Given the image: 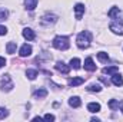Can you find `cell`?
<instances>
[{
	"instance_id": "6da1fadb",
	"label": "cell",
	"mask_w": 123,
	"mask_h": 122,
	"mask_svg": "<svg viewBox=\"0 0 123 122\" xmlns=\"http://www.w3.org/2000/svg\"><path fill=\"white\" fill-rule=\"evenodd\" d=\"M76 40H77V46L80 49H87L90 46V42H92V33L89 30L80 32Z\"/></svg>"
},
{
	"instance_id": "7a4b0ae2",
	"label": "cell",
	"mask_w": 123,
	"mask_h": 122,
	"mask_svg": "<svg viewBox=\"0 0 123 122\" xmlns=\"http://www.w3.org/2000/svg\"><path fill=\"white\" fill-rule=\"evenodd\" d=\"M53 46L59 50H67L70 43H69V37L67 36H56L53 39Z\"/></svg>"
},
{
	"instance_id": "3957f363",
	"label": "cell",
	"mask_w": 123,
	"mask_h": 122,
	"mask_svg": "<svg viewBox=\"0 0 123 122\" xmlns=\"http://www.w3.org/2000/svg\"><path fill=\"white\" fill-rule=\"evenodd\" d=\"M13 81H12V78L9 76V75H3V78L0 79V89L4 92H10L13 89Z\"/></svg>"
},
{
	"instance_id": "277c9868",
	"label": "cell",
	"mask_w": 123,
	"mask_h": 122,
	"mask_svg": "<svg viewBox=\"0 0 123 122\" xmlns=\"http://www.w3.org/2000/svg\"><path fill=\"white\" fill-rule=\"evenodd\" d=\"M110 30L116 34H123V20L116 17V20H113L110 23Z\"/></svg>"
},
{
	"instance_id": "5b68a950",
	"label": "cell",
	"mask_w": 123,
	"mask_h": 122,
	"mask_svg": "<svg viewBox=\"0 0 123 122\" xmlns=\"http://www.w3.org/2000/svg\"><path fill=\"white\" fill-rule=\"evenodd\" d=\"M56 22H57V16L53 14V13H46L42 17V23L43 25H50V23H56Z\"/></svg>"
},
{
	"instance_id": "8992f818",
	"label": "cell",
	"mask_w": 123,
	"mask_h": 122,
	"mask_svg": "<svg viewBox=\"0 0 123 122\" xmlns=\"http://www.w3.org/2000/svg\"><path fill=\"white\" fill-rule=\"evenodd\" d=\"M19 55H20L22 58L30 56V55H31V46H30V45H27V43H25V45L20 47V52H19Z\"/></svg>"
},
{
	"instance_id": "52a82bcc",
	"label": "cell",
	"mask_w": 123,
	"mask_h": 122,
	"mask_svg": "<svg viewBox=\"0 0 123 122\" xmlns=\"http://www.w3.org/2000/svg\"><path fill=\"white\" fill-rule=\"evenodd\" d=\"M56 70H59L63 75H67V73L70 72V66L64 65L63 62H57V63H56Z\"/></svg>"
},
{
	"instance_id": "ba28073f",
	"label": "cell",
	"mask_w": 123,
	"mask_h": 122,
	"mask_svg": "<svg viewBox=\"0 0 123 122\" xmlns=\"http://www.w3.org/2000/svg\"><path fill=\"white\" fill-rule=\"evenodd\" d=\"M74 12H76V19H82V16H83V13H85V4H82V3H77L76 6H74Z\"/></svg>"
},
{
	"instance_id": "9c48e42d",
	"label": "cell",
	"mask_w": 123,
	"mask_h": 122,
	"mask_svg": "<svg viewBox=\"0 0 123 122\" xmlns=\"http://www.w3.org/2000/svg\"><path fill=\"white\" fill-rule=\"evenodd\" d=\"M112 83L115 85V86H122L123 85V78L122 75L117 72V73H115L113 76H112Z\"/></svg>"
},
{
	"instance_id": "30bf717a",
	"label": "cell",
	"mask_w": 123,
	"mask_h": 122,
	"mask_svg": "<svg viewBox=\"0 0 123 122\" xmlns=\"http://www.w3.org/2000/svg\"><path fill=\"white\" fill-rule=\"evenodd\" d=\"M85 69L89 70V72H94L96 70V65H94V62H93L92 58H87L85 61Z\"/></svg>"
},
{
	"instance_id": "8fae6325",
	"label": "cell",
	"mask_w": 123,
	"mask_h": 122,
	"mask_svg": "<svg viewBox=\"0 0 123 122\" xmlns=\"http://www.w3.org/2000/svg\"><path fill=\"white\" fill-rule=\"evenodd\" d=\"M69 105H70L72 108H79V106L82 105V101H80L79 96H72V98L69 99Z\"/></svg>"
},
{
	"instance_id": "7c38bea8",
	"label": "cell",
	"mask_w": 123,
	"mask_h": 122,
	"mask_svg": "<svg viewBox=\"0 0 123 122\" xmlns=\"http://www.w3.org/2000/svg\"><path fill=\"white\" fill-rule=\"evenodd\" d=\"M47 89H44V88H40V89H37V91L34 92L33 95H34V98H39V99H43V98H46L47 96Z\"/></svg>"
},
{
	"instance_id": "4fadbf2b",
	"label": "cell",
	"mask_w": 123,
	"mask_h": 122,
	"mask_svg": "<svg viewBox=\"0 0 123 122\" xmlns=\"http://www.w3.org/2000/svg\"><path fill=\"white\" fill-rule=\"evenodd\" d=\"M23 36H25V39H27V40H34V37H36V34H34V32L29 29V27H26L25 30H23Z\"/></svg>"
},
{
	"instance_id": "5bb4252c",
	"label": "cell",
	"mask_w": 123,
	"mask_h": 122,
	"mask_svg": "<svg viewBox=\"0 0 123 122\" xmlns=\"http://www.w3.org/2000/svg\"><path fill=\"white\" fill-rule=\"evenodd\" d=\"M119 72V68L117 66H106L103 69V73H107V75H115Z\"/></svg>"
},
{
	"instance_id": "9a60e30c",
	"label": "cell",
	"mask_w": 123,
	"mask_h": 122,
	"mask_svg": "<svg viewBox=\"0 0 123 122\" xmlns=\"http://www.w3.org/2000/svg\"><path fill=\"white\" fill-rule=\"evenodd\" d=\"M85 82L83 78H73V79H69V86H79Z\"/></svg>"
},
{
	"instance_id": "2e32d148",
	"label": "cell",
	"mask_w": 123,
	"mask_h": 122,
	"mask_svg": "<svg viewBox=\"0 0 123 122\" xmlns=\"http://www.w3.org/2000/svg\"><path fill=\"white\" fill-rule=\"evenodd\" d=\"M37 75H39V72H37L36 69H27V70H26V76H27V79H30V81H34V79L37 78Z\"/></svg>"
},
{
	"instance_id": "e0dca14e",
	"label": "cell",
	"mask_w": 123,
	"mask_h": 122,
	"mask_svg": "<svg viewBox=\"0 0 123 122\" xmlns=\"http://www.w3.org/2000/svg\"><path fill=\"white\" fill-rule=\"evenodd\" d=\"M87 111H89V112H92V114H96V112H99V111H100V105H99V103H96V102H92V103H89V105H87Z\"/></svg>"
},
{
	"instance_id": "ac0fdd59",
	"label": "cell",
	"mask_w": 123,
	"mask_h": 122,
	"mask_svg": "<svg viewBox=\"0 0 123 122\" xmlns=\"http://www.w3.org/2000/svg\"><path fill=\"white\" fill-rule=\"evenodd\" d=\"M16 47H17V45H16L14 42H9V43L6 45V50H7V53H10V55L16 53Z\"/></svg>"
},
{
	"instance_id": "d6986e66",
	"label": "cell",
	"mask_w": 123,
	"mask_h": 122,
	"mask_svg": "<svg viewBox=\"0 0 123 122\" xmlns=\"http://www.w3.org/2000/svg\"><path fill=\"white\" fill-rule=\"evenodd\" d=\"M25 6L27 10H34L37 6V0H25Z\"/></svg>"
},
{
	"instance_id": "ffe728a7",
	"label": "cell",
	"mask_w": 123,
	"mask_h": 122,
	"mask_svg": "<svg viewBox=\"0 0 123 122\" xmlns=\"http://www.w3.org/2000/svg\"><path fill=\"white\" fill-rule=\"evenodd\" d=\"M117 14H119V7H112V9L107 12V16H109L110 19H116Z\"/></svg>"
},
{
	"instance_id": "44dd1931",
	"label": "cell",
	"mask_w": 123,
	"mask_h": 122,
	"mask_svg": "<svg viewBox=\"0 0 123 122\" xmlns=\"http://www.w3.org/2000/svg\"><path fill=\"white\" fill-rule=\"evenodd\" d=\"M97 59L100 62H103V63H106V62L109 61V55H107L106 52H99V53H97Z\"/></svg>"
},
{
	"instance_id": "7402d4cb",
	"label": "cell",
	"mask_w": 123,
	"mask_h": 122,
	"mask_svg": "<svg viewBox=\"0 0 123 122\" xmlns=\"http://www.w3.org/2000/svg\"><path fill=\"white\" fill-rule=\"evenodd\" d=\"M87 91L89 92H100L102 91V86L99 83H92V85L87 86Z\"/></svg>"
},
{
	"instance_id": "603a6c76",
	"label": "cell",
	"mask_w": 123,
	"mask_h": 122,
	"mask_svg": "<svg viewBox=\"0 0 123 122\" xmlns=\"http://www.w3.org/2000/svg\"><path fill=\"white\" fill-rule=\"evenodd\" d=\"M70 68H73V69H80V59H77V58L72 59V61H70Z\"/></svg>"
},
{
	"instance_id": "cb8c5ba5",
	"label": "cell",
	"mask_w": 123,
	"mask_h": 122,
	"mask_svg": "<svg viewBox=\"0 0 123 122\" xmlns=\"http://www.w3.org/2000/svg\"><path fill=\"white\" fill-rule=\"evenodd\" d=\"M109 108H110L112 111L117 109V108H119V102H117L116 99H110V101H109Z\"/></svg>"
},
{
	"instance_id": "d4e9b609",
	"label": "cell",
	"mask_w": 123,
	"mask_h": 122,
	"mask_svg": "<svg viewBox=\"0 0 123 122\" xmlns=\"http://www.w3.org/2000/svg\"><path fill=\"white\" fill-rule=\"evenodd\" d=\"M9 116V111L6 109V108H1L0 106V119H4V118H7Z\"/></svg>"
},
{
	"instance_id": "484cf974",
	"label": "cell",
	"mask_w": 123,
	"mask_h": 122,
	"mask_svg": "<svg viewBox=\"0 0 123 122\" xmlns=\"http://www.w3.org/2000/svg\"><path fill=\"white\" fill-rule=\"evenodd\" d=\"M7 16H9V12H7L6 9H0V22H1V20H6Z\"/></svg>"
},
{
	"instance_id": "4316f807",
	"label": "cell",
	"mask_w": 123,
	"mask_h": 122,
	"mask_svg": "<svg viewBox=\"0 0 123 122\" xmlns=\"http://www.w3.org/2000/svg\"><path fill=\"white\" fill-rule=\"evenodd\" d=\"M43 118H44L46 121H55V116H53L52 114H46V115H44Z\"/></svg>"
},
{
	"instance_id": "83f0119b",
	"label": "cell",
	"mask_w": 123,
	"mask_h": 122,
	"mask_svg": "<svg viewBox=\"0 0 123 122\" xmlns=\"http://www.w3.org/2000/svg\"><path fill=\"white\" fill-rule=\"evenodd\" d=\"M6 33H7V29L4 26H0V36H4Z\"/></svg>"
},
{
	"instance_id": "f1b7e54d",
	"label": "cell",
	"mask_w": 123,
	"mask_h": 122,
	"mask_svg": "<svg viewBox=\"0 0 123 122\" xmlns=\"http://www.w3.org/2000/svg\"><path fill=\"white\" fill-rule=\"evenodd\" d=\"M100 81H102V82H103V83H105L106 86H109V85H110V82H109L107 79H105V78H102V76H100Z\"/></svg>"
},
{
	"instance_id": "f546056e",
	"label": "cell",
	"mask_w": 123,
	"mask_h": 122,
	"mask_svg": "<svg viewBox=\"0 0 123 122\" xmlns=\"http://www.w3.org/2000/svg\"><path fill=\"white\" fill-rule=\"evenodd\" d=\"M4 65H6V59H4V58H1V56H0V68H3V66H4Z\"/></svg>"
},
{
	"instance_id": "4dcf8cb0",
	"label": "cell",
	"mask_w": 123,
	"mask_h": 122,
	"mask_svg": "<svg viewBox=\"0 0 123 122\" xmlns=\"http://www.w3.org/2000/svg\"><path fill=\"white\" fill-rule=\"evenodd\" d=\"M119 105H120V109H122V112H123V102H120Z\"/></svg>"
}]
</instances>
